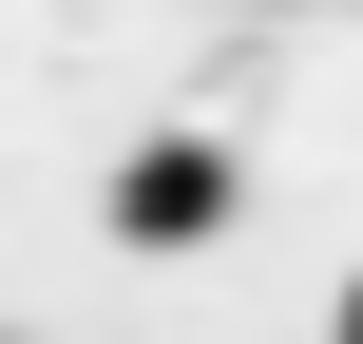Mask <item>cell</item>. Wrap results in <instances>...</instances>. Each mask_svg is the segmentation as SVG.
Listing matches in <instances>:
<instances>
[{"instance_id":"obj_1","label":"cell","mask_w":363,"mask_h":344,"mask_svg":"<svg viewBox=\"0 0 363 344\" xmlns=\"http://www.w3.org/2000/svg\"><path fill=\"white\" fill-rule=\"evenodd\" d=\"M211 230H230V153H211V134L115 153V249H211Z\"/></svg>"},{"instance_id":"obj_2","label":"cell","mask_w":363,"mask_h":344,"mask_svg":"<svg viewBox=\"0 0 363 344\" xmlns=\"http://www.w3.org/2000/svg\"><path fill=\"white\" fill-rule=\"evenodd\" d=\"M345 344H363V287H345Z\"/></svg>"}]
</instances>
